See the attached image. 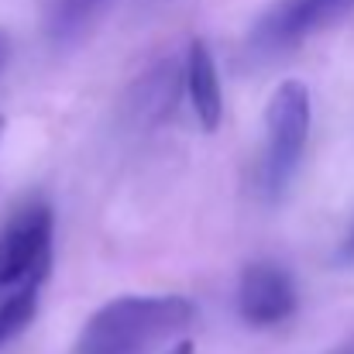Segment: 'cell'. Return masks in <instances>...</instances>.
Segmentation results:
<instances>
[{"label": "cell", "mask_w": 354, "mask_h": 354, "mask_svg": "<svg viewBox=\"0 0 354 354\" xmlns=\"http://www.w3.org/2000/svg\"><path fill=\"white\" fill-rule=\"evenodd\" d=\"M193 317L186 296H120L86 320L73 354H148L189 327Z\"/></svg>", "instance_id": "cell-1"}, {"label": "cell", "mask_w": 354, "mask_h": 354, "mask_svg": "<svg viewBox=\"0 0 354 354\" xmlns=\"http://www.w3.org/2000/svg\"><path fill=\"white\" fill-rule=\"evenodd\" d=\"M313 104L310 90L299 80H286L265 111V158H261V189L275 203L286 196L292 176L299 172L306 141H310Z\"/></svg>", "instance_id": "cell-2"}, {"label": "cell", "mask_w": 354, "mask_h": 354, "mask_svg": "<svg viewBox=\"0 0 354 354\" xmlns=\"http://www.w3.org/2000/svg\"><path fill=\"white\" fill-rule=\"evenodd\" d=\"M348 14H354V0H279L254 21L248 45L261 55L289 52L306 38L334 28Z\"/></svg>", "instance_id": "cell-3"}, {"label": "cell", "mask_w": 354, "mask_h": 354, "mask_svg": "<svg viewBox=\"0 0 354 354\" xmlns=\"http://www.w3.org/2000/svg\"><path fill=\"white\" fill-rule=\"evenodd\" d=\"M52 265V207L31 200L0 227V289L31 275H48Z\"/></svg>", "instance_id": "cell-4"}, {"label": "cell", "mask_w": 354, "mask_h": 354, "mask_svg": "<svg viewBox=\"0 0 354 354\" xmlns=\"http://www.w3.org/2000/svg\"><path fill=\"white\" fill-rule=\"evenodd\" d=\"M292 275L275 261H251L237 282V313L251 327H275L296 313Z\"/></svg>", "instance_id": "cell-5"}, {"label": "cell", "mask_w": 354, "mask_h": 354, "mask_svg": "<svg viewBox=\"0 0 354 354\" xmlns=\"http://www.w3.org/2000/svg\"><path fill=\"white\" fill-rule=\"evenodd\" d=\"M183 86L189 93V104L196 111V120L207 131H217V124L224 118V93H221V80H217V66L214 55L203 41H193L186 52V69H183Z\"/></svg>", "instance_id": "cell-6"}, {"label": "cell", "mask_w": 354, "mask_h": 354, "mask_svg": "<svg viewBox=\"0 0 354 354\" xmlns=\"http://www.w3.org/2000/svg\"><path fill=\"white\" fill-rule=\"evenodd\" d=\"M45 275H31L17 286L0 289V348L10 344L17 334L28 330V324L38 313V292H41Z\"/></svg>", "instance_id": "cell-7"}, {"label": "cell", "mask_w": 354, "mask_h": 354, "mask_svg": "<svg viewBox=\"0 0 354 354\" xmlns=\"http://www.w3.org/2000/svg\"><path fill=\"white\" fill-rule=\"evenodd\" d=\"M179 83H183V73H176L172 62H162L155 73L141 76V83H138V114H141V120H158L172 114L176 97H179Z\"/></svg>", "instance_id": "cell-8"}, {"label": "cell", "mask_w": 354, "mask_h": 354, "mask_svg": "<svg viewBox=\"0 0 354 354\" xmlns=\"http://www.w3.org/2000/svg\"><path fill=\"white\" fill-rule=\"evenodd\" d=\"M107 0H48V35L55 41L76 38Z\"/></svg>", "instance_id": "cell-9"}, {"label": "cell", "mask_w": 354, "mask_h": 354, "mask_svg": "<svg viewBox=\"0 0 354 354\" xmlns=\"http://www.w3.org/2000/svg\"><path fill=\"white\" fill-rule=\"evenodd\" d=\"M7 62H10V35H7V31L0 28V76H3Z\"/></svg>", "instance_id": "cell-10"}, {"label": "cell", "mask_w": 354, "mask_h": 354, "mask_svg": "<svg viewBox=\"0 0 354 354\" xmlns=\"http://www.w3.org/2000/svg\"><path fill=\"white\" fill-rule=\"evenodd\" d=\"M341 258H354V231H351V237L344 241V251H341Z\"/></svg>", "instance_id": "cell-11"}, {"label": "cell", "mask_w": 354, "mask_h": 354, "mask_svg": "<svg viewBox=\"0 0 354 354\" xmlns=\"http://www.w3.org/2000/svg\"><path fill=\"white\" fill-rule=\"evenodd\" d=\"M169 354H193V344H179V348H172Z\"/></svg>", "instance_id": "cell-12"}, {"label": "cell", "mask_w": 354, "mask_h": 354, "mask_svg": "<svg viewBox=\"0 0 354 354\" xmlns=\"http://www.w3.org/2000/svg\"><path fill=\"white\" fill-rule=\"evenodd\" d=\"M0 134H3V118H0Z\"/></svg>", "instance_id": "cell-13"}]
</instances>
